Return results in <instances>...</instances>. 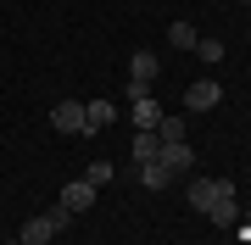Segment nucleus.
Wrapping results in <instances>:
<instances>
[{
  "instance_id": "nucleus-1",
  "label": "nucleus",
  "mask_w": 251,
  "mask_h": 245,
  "mask_svg": "<svg viewBox=\"0 0 251 245\" xmlns=\"http://www.w3.org/2000/svg\"><path fill=\"white\" fill-rule=\"evenodd\" d=\"M67 223H73V212H62V206H56V212H45V218H28L17 240H23V245H50Z\"/></svg>"
},
{
  "instance_id": "nucleus-2",
  "label": "nucleus",
  "mask_w": 251,
  "mask_h": 245,
  "mask_svg": "<svg viewBox=\"0 0 251 245\" xmlns=\"http://www.w3.org/2000/svg\"><path fill=\"white\" fill-rule=\"evenodd\" d=\"M151 84H156V56L151 50H134V62H128V95H151Z\"/></svg>"
},
{
  "instance_id": "nucleus-3",
  "label": "nucleus",
  "mask_w": 251,
  "mask_h": 245,
  "mask_svg": "<svg viewBox=\"0 0 251 245\" xmlns=\"http://www.w3.org/2000/svg\"><path fill=\"white\" fill-rule=\"evenodd\" d=\"M50 128H62V134H84V100H56V106H50Z\"/></svg>"
},
{
  "instance_id": "nucleus-4",
  "label": "nucleus",
  "mask_w": 251,
  "mask_h": 245,
  "mask_svg": "<svg viewBox=\"0 0 251 245\" xmlns=\"http://www.w3.org/2000/svg\"><path fill=\"white\" fill-rule=\"evenodd\" d=\"M218 95H224V84H218V78H196V84L184 89V106H190V111H212Z\"/></svg>"
},
{
  "instance_id": "nucleus-5",
  "label": "nucleus",
  "mask_w": 251,
  "mask_h": 245,
  "mask_svg": "<svg viewBox=\"0 0 251 245\" xmlns=\"http://www.w3.org/2000/svg\"><path fill=\"white\" fill-rule=\"evenodd\" d=\"M206 218H212L218 228H224V223H234V218H240V206H234V184L224 178V184H218V195H212V212H206Z\"/></svg>"
},
{
  "instance_id": "nucleus-6",
  "label": "nucleus",
  "mask_w": 251,
  "mask_h": 245,
  "mask_svg": "<svg viewBox=\"0 0 251 245\" xmlns=\"http://www.w3.org/2000/svg\"><path fill=\"white\" fill-rule=\"evenodd\" d=\"M90 206H95V184L90 178H73L62 190V212H90Z\"/></svg>"
},
{
  "instance_id": "nucleus-7",
  "label": "nucleus",
  "mask_w": 251,
  "mask_h": 245,
  "mask_svg": "<svg viewBox=\"0 0 251 245\" xmlns=\"http://www.w3.org/2000/svg\"><path fill=\"white\" fill-rule=\"evenodd\" d=\"M112 117H117V106H112V100H90V106H84V134H100Z\"/></svg>"
},
{
  "instance_id": "nucleus-8",
  "label": "nucleus",
  "mask_w": 251,
  "mask_h": 245,
  "mask_svg": "<svg viewBox=\"0 0 251 245\" xmlns=\"http://www.w3.org/2000/svg\"><path fill=\"white\" fill-rule=\"evenodd\" d=\"M168 178H173V167L162 162V156H156V162H140V184H145V190H168Z\"/></svg>"
},
{
  "instance_id": "nucleus-9",
  "label": "nucleus",
  "mask_w": 251,
  "mask_h": 245,
  "mask_svg": "<svg viewBox=\"0 0 251 245\" xmlns=\"http://www.w3.org/2000/svg\"><path fill=\"white\" fill-rule=\"evenodd\" d=\"M156 156H162L156 128H134V162H156Z\"/></svg>"
},
{
  "instance_id": "nucleus-10",
  "label": "nucleus",
  "mask_w": 251,
  "mask_h": 245,
  "mask_svg": "<svg viewBox=\"0 0 251 245\" xmlns=\"http://www.w3.org/2000/svg\"><path fill=\"white\" fill-rule=\"evenodd\" d=\"M162 117H168V111H162L151 95H140V100H134V128H156Z\"/></svg>"
},
{
  "instance_id": "nucleus-11",
  "label": "nucleus",
  "mask_w": 251,
  "mask_h": 245,
  "mask_svg": "<svg viewBox=\"0 0 251 245\" xmlns=\"http://www.w3.org/2000/svg\"><path fill=\"white\" fill-rule=\"evenodd\" d=\"M212 195H218V178H196L190 184V206L196 212H212Z\"/></svg>"
},
{
  "instance_id": "nucleus-12",
  "label": "nucleus",
  "mask_w": 251,
  "mask_h": 245,
  "mask_svg": "<svg viewBox=\"0 0 251 245\" xmlns=\"http://www.w3.org/2000/svg\"><path fill=\"white\" fill-rule=\"evenodd\" d=\"M196 39H201V34H196L190 22H173V28H168V45H173V50H196Z\"/></svg>"
},
{
  "instance_id": "nucleus-13",
  "label": "nucleus",
  "mask_w": 251,
  "mask_h": 245,
  "mask_svg": "<svg viewBox=\"0 0 251 245\" xmlns=\"http://www.w3.org/2000/svg\"><path fill=\"white\" fill-rule=\"evenodd\" d=\"M162 162L168 167H196V156H190V145L179 139V145H162Z\"/></svg>"
},
{
  "instance_id": "nucleus-14",
  "label": "nucleus",
  "mask_w": 251,
  "mask_h": 245,
  "mask_svg": "<svg viewBox=\"0 0 251 245\" xmlns=\"http://www.w3.org/2000/svg\"><path fill=\"white\" fill-rule=\"evenodd\" d=\"M156 139H162V145H179V139H184V123L179 117H162L156 123Z\"/></svg>"
},
{
  "instance_id": "nucleus-15",
  "label": "nucleus",
  "mask_w": 251,
  "mask_h": 245,
  "mask_svg": "<svg viewBox=\"0 0 251 245\" xmlns=\"http://www.w3.org/2000/svg\"><path fill=\"white\" fill-rule=\"evenodd\" d=\"M196 56L201 62H224V39H196Z\"/></svg>"
},
{
  "instance_id": "nucleus-16",
  "label": "nucleus",
  "mask_w": 251,
  "mask_h": 245,
  "mask_svg": "<svg viewBox=\"0 0 251 245\" xmlns=\"http://www.w3.org/2000/svg\"><path fill=\"white\" fill-rule=\"evenodd\" d=\"M84 178H90V184H95V190H100V184H106V178H112V162H90V173H84Z\"/></svg>"
},
{
  "instance_id": "nucleus-17",
  "label": "nucleus",
  "mask_w": 251,
  "mask_h": 245,
  "mask_svg": "<svg viewBox=\"0 0 251 245\" xmlns=\"http://www.w3.org/2000/svg\"><path fill=\"white\" fill-rule=\"evenodd\" d=\"M6 245H23V240H6Z\"/></svg>"
},
{
  "instance_id": "nucleus-18",
  "label": "nucleus",
  "mask_w": 251,
  "mask_h": 245,
  "mask_svg": "<svg viewBox=\"0 0 251 245\" xmlns=\"http://www.w3.org/2000/svg\"><path fill=\"white\" fill-rule=\"evenodd\" d=\"M240 6H251V0H240Z\"/></svg>"
},
{
  "instance_id": "nucleus-19",
  "label": "nucleus",
  "mask_w": 251,
  "mask_h": 245,
  "mask_svg": "<svg viewBox=\"0 0 251 245\" xmlns=\"http://www.w3.org/2000/svg\"><path fill=\"white\" fill-rule=\"evenodd\" d=\"M50 245H56V240H50Z\"/></svg>"
}]
</instances>
